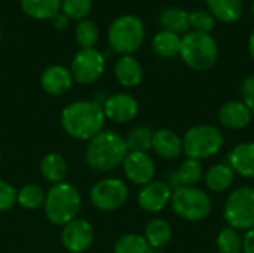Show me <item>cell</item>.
<instances>
[{
    "label": "cell",
    "mask_w": 254,
    "mask_h": 253,
    "mask_svg": "<svg viewBox=\"0 0 254 253\" xmlns=\"http://www.w3.org/2000/svg\"><path fill=\"white\" fill-rule=\"evenodd\" d=\"M60 122L67 136L89 142L104 130L106 116L97 100H77L63 109Z\"/></svg>",
    "instance_id": "1"
},
{
    "label": "cell",
    "mask_w": 254,
    "mask_h": 253,
    "mask_svg": "<svg viewBox=\"0 0 254 253\" xmlns=\"http://www.w3.org/2000/svg\"><path fill=\"white\" fill-rule=\"evenodd\" d=\"M128 152L125 137L113 130H103L88 142L85 161L91 170L107 173L122 166Z\"/></svg>",
    "instance_id": "2"
},
{
    "label": "cell",
    "mask_w": 254,
    "mask_h": 253,
    "mask_svg": "<svg viewBox=\"0 0 254 253\" xmlns=\"http://www.w3.org/2000/svg\"><path fill=\"white\" fill-rule=\"evenodd\" d=\"M43 210L46 219L51 224L64 227L65 224L76 219L82 210L80 191L68 182L52 185L46 191Z\"/></svg>",
    "instance_id": "3"
},
{
    "label": "cell",
    "mask_w": 254,
    "mask_h": 253,
    "mask_svg": "<svg viewBox=\"0 0 254 253\" xmlns=\"http://www.w3.org/2000/svg\"><path fill=\"white\" fill-rule=\"evenodd\" d=\"M180 58L195 72H207L219 60V45L208 33L189 31L182 36Z\"/></svg>",
    "instance_id": "4"
},
{
    "label": "cell",
    "mask_w": 254,
    "mask_h": 253,
    "mask_svg": "<svg viewBox=\"0 0 254 253\" xmlns=\"http://www.w3.org/2000/svg\"><path fill=\"white\" fill-rule=\"evenodd\" d=\"M183 140V154L186 158L192 160H207L217 155L223 145L225 136L216 125L199 124L190 127L182 137Z\"/></svg>",
    "instance_id": "5"
},
{
    "label": "cell",
    "mask_w": 254,
    "mask_h": 253,
    "mask_svg": "<svg viewBox=\"0 0 254 253\" xmlns=\"http://www.w3.org/2000/svg\"><path fill=\"white\" fill-rule=\"evenodd\" d=\"M170 206L174 215L186 222H201L210 216L213 209L208 192L198 186H179L173 189Z\"/></svg>",
    "instance_id": "6"
},
{
    "label": "cell",
    "mask_w": 254,
    "mask_h": 253,
    "mask_svg": "<svg viewBox=\"0 0 254 253\" xmlns=\"http://www.w3.org/2000/svg\"><path fill=\"white\" fill-rule=\"evenodd\" d=\"M110 48L121 55H132L144 40V24L135 15L118 16L109 27Z\"/></svg>",
    "instance_id": "7"
},
{
    "label": "cell",
    "mask_w": 254,
    "mask_h": 253,
    "mask_svg": "<svg viewBox=\"0 0 254 253\" xmlns=\"http://www.w3.org/2000/svg\"><path fill=\"white\" fill-rule=\"evenodd\" d=\"M223 219L237 231L254 228V188L243 185L229 192L223 206Z\"/></svg>",
    "instance_id": "8"
},
{
    "label": "cell",
    "mask_w": 254,
    "mask_h": 253,
    "mask_svg": "<svg viewBox=\"0 0 254 253\" xmlns=\"http://www.w3.org/2000/svg\"><path fill=\"white\" fill-rule=\"evenodd\" d=\"M129 195L128 185L119 177L98 180L89 191L91 204L101 212H113L122 207Z\"/></svg>",
    "instance_id": "9"
},
{
    "label": "cell",
    "mask_w": 254,
    "mask_h": 253,
    "mask_svg": "<svg viewBox=\"0 0 254 253\" xmlns=\"http://www.w3.org/2000/svg\"><path fill=\"white\" fill-rule=\"evenodd\" d=\"M106 69L104 55L95 48L80 49L71 60V76L77 84L91 85L97 82Z\"/></svg>",
    "instance_id": "10"
},
{
    "label": "cell",
    "mask_w": 254,
    "mask_h": 253,
    "mask_svg": "<svg viewBox=\"0 0 254 253\" xmlns=\"http://www.w3.org/2000/svg\"><path fill=\"white\" fill-rule=\"evenodd\" d=\"M94 237L95 234L92 225L80 218L65 224L61 230V243L64 249L70 253L86 252L91 248Z\"/></svg>",
    "instance_id": "11"
},
{
    "label": "cell",
    "mask_w": 254,
    "mask_h": 253,
    "mask_svg": "<svg viewBox=\"0 0 254 253\" xmlns=\"http://www.w3.org/2000/svg\"><path fill=\"white\" fill-rule=\"evenodd\" d=\"M125 177L138 186H144L155 179L156 166L147 152H128L122 163Z\"/></svg>",
    "instance_id": "12"
},
{
    "label": "cell",
    "mask_w": 254,
    "mask_h": 253,
    "mask_svg": "<svg viewBox=\"0 0 254 253\" xmlns=\"http://www.w3.org/2000/svg\"><path fill=\"white\" fill-rule=\"evenodd\" d=\"M138 101L134 95L128 92H116L109 95L103 101V110L106 119L115 124H127L137 118L138 115Z\"/></svg>",
    "instance_id": "13"
},
{
    "label": "cell",
    "mask_w": 254,
    "mask_h": 253,
    "mask_svg": "<svg viewBox=\"0 0 254 253\" xmlns=\"http://www.w3.org/2000/svg\"><path fill=\"white\" fill-rule=\"evenodd\" d=\"M173 189L167 182L152 180L150 183L141 186L137 195V203L140 209L147 213H159L167 206H170Z\"/></svg>",
    "instance_id": "14"
},
{
    "label": "cell",
    "mask_w": 254,
    "mask_h": 253,
    "mask_svg": "<svg viewBox=\"0 0 254 253\" xmlns=\"http://www.w3.org/2000/svg\"><path fill=\"white\" fill-rule=\"evenodd\" d=\"M217 119L228 130H244L250 125L253 113L241 100H228L217 110Z\"/></svg>",
    "instance_id": "15"
},
{
    "label": "cell",
    "mask_w": 254,
    "mask_h": 253,
    "mask_svg": "<svg viewBox=\"0 0 254 253\" xmlns=\"http://www.w3.org/2000/svg\"><path fill=\"white\" fill-rule=\"evenodd\" d=\"M73 76L70 69L55 64L48 67L40 78V85L43 91L49 95H64L73 86Z\"/></svg>",
    "instance_id": "16"
},
{
    "label": "cell",
    "mask_w": 254,
    "mask_h": 253,
    "mask_svg": "<svg viewBox=\"0 0 254 253\" xmlns=\"http://www.w3.org/2000/svg\"><path fill=\"white\" fill-rule=\"evenodd\" d=\"M152 151L162 160L174 161L183 154V140L176 131L170 128H161L153 134Z\"/></svg>",
    "instance_id": "17"
},
{
    "label": "cell",
    "mask_w": 254,
    "mask_h": 253,
    "mask_svg": "<svg viewBox=\"0 0 254 253\" xmlns=\"http://www.w3.org/2000/svg\"><path fill=\"white\" fill-rule=\"evenodd\" d=\"M228 164L235 174L246 179H254V142L238 143L228 154Z\"/></svg>",
    "instance_id": "18"
},
{
    "label": "cell",
    "mask_w": 254,
    "mask_h": 253,
    "mask_svg": "<svg viewBox=\"0 0 254 253\" xmlns=\"http://www.w3.org/2000/svg\"><path fill=\"white\" fill-rule=\"evenodd\" d=\"M202 179H204L202 163L198 160L186 158L176 171L170 173L167 183L171 186V189H176L179 186H196Z\"/></svg>",
    "instance_id": "19"
},
{
    "label": "cell",
    "mask_w": 254,
    "mask_h": 253,
    "mask_svg": "<svg viewBox=\"0 0 254 253\" xmlns=\"http://www.w3.org/2000/svg\"><path fill=\"white\" fill-rule=\"evenodd\" d=\"M115 78L125 88H135L143 81V67L132 55H122L115 63Z\"/></svg>",
    "instance_id": "20"
},
{
    "label": "cell",
    "mask_w": 254,
    "mask_h": 253,
    "mask_svg": "<svg viewBox=\"0 0 254 253\" xmlns=\"http://www.w3.org/2000/svg\"><path fill=\"white\" fill-rule=\"evenodd\" d=\"M235 171L228 163H217L204 173V183L211 192H226L235 182Z\"/></svg>",
    "instance_id": "21"
},
{
    "label": "cell",
    "mask_w": 254,
    "mask_h": 253,
    "mask_svg": "<svg viewBox=\"0 0 254 253\" xmlns=\"http://www.w3.org/2000/svg\"><path fill=\"white\" fill-rule=\"evenodd\" d=\"M158 25L161 27V30L171 31L179 36H185L186 33L190 31L189 12L177 6L165 7L158 15Z\"/></svg>",
    "instance_id": "22"
},
{
    "label": "cell",
    "mask_w": 254,
    "mask_h": 253,
    "mask_svg": "<svg viewBox=\"0 0 254 253\" xmlns=\"http://www.w3.org/2000/svg\"><path fill=\"white\" fill-rule=\"evenodd\" d=\"M208 12L216 18V21L232 24L243 18L244 1L243 0H204Z\"/></svg>",
    "instance_id": "23"
},
{
    "label": "cell",
    "mask_w": 254,
    "mask_h": 253,
    "mask_svg": "<svg viewBox=\"0 0 254 253\" xmlns=\"http://www.w3.org/2000/svg\"><path fill=\"white\" fill-rule=\"evenodd\" d=\"M40 173L43 179L52 185L65 182V177L68 174V166L65 158L58 152L46 154L40 161Z\"/></svg>",
    "instance_id": "24"
},
{
    "label": "cell",
    "mask_w": 254,
    "mask_h": 253,
    "mask_svg": "<svg viewBox=\"0 0 254 253\" xmlns=\"http://www.w3.org/2000/svg\"><path fill=\"white\" fill-rule=\"evenodd\" d=\"M143 237L146 239V242L149 243V246L152 249L161 251L171 242L173 228L168 221H165L162 218H155L147 222Z\"/></svg>",
    "instance_id": "25"
},
{
    "label": "cell",
    "mask_w": 254,
    "mask_h": 253,
    "mask_svg": "<svg viewBox=\"0 0 254 253\" xmlns=\"http://www.w3.org/2000/svg\"><path fill=\"white\" fill-rule=\"evenodd\" d=\"M21 9L36 19H54L61 9V0H19Z\"/></svg>",
    "instance_id": "26"
},
{
    "label": "cell",
    "mask_w": 254,
    "mask_h": 253,
    "mask_svg": "<svg viewBox=\"0 0 254 253\" xmlns=\"http://www.w3.org/2000/svg\"><path fill=\"white\" fill-rule=\"evenodd\" d=\"M182 36L161 30L152 39V49L161 58H173L180 54Z\"/></svg>",
    "instance_id": "27"
},
{
    "label": "cell",
    "mask_w": 254,
    "mask_h": 253,
    "mask_svg": "<svg viewBox=\"0 0 254 253\" xmlns=\"http://www.w3.org/2000/svg\"><path fill=\"white\" fill-rule=\"evenodd\" d=\"M155 130H152L147 125H138L129 130V133L125 137L127 146L129 152H147L152 149Z\"/></svg>",
    "instance_id": "28"
},
{
    "label": "cell",
    "mask_w": 254,
    "mask_h": 253,
    "mask_svg": "<svg viewBox=\"0 0 254 253\" xmlns=\"http://www.w3.org/2000/svg\"><path fill=\"white\" fill-rule=\"evenodd\" d=\"M45 198H46V191L40 185L28 183L22 186L21 189H18L16 204H19L22 209H27V210H36V209L43 207Z\"/></svg>",
    "instance_id": "29"
},
{
    "label": "cell",
    "mask_w": 254,
    "mask_h": 253,
    "mask_svg": "<svg viewBox=\"0 0 254 253\" xmlns=\"http://www.w3.org/2000/svg\"><path fill=\"white\" fill-rule=\"evenodd\" d=\"M216 246L219 253H243V236L240 231L225 227L216 237Z\"/></svg>",
    "instance_id": "30"
},
{
    "label": "cell",
    "mask_w": 254,
    "mask_h": 253,
    "mask_svg": "<svg viewBox=\"0 0 254 253\" xmlns=\"http://www.w3.org/2000/svg\"><path fill=\"white\" fill-rule=\"evenodd\" d=\"M113 253H152V248L140 234H125L115 242Z\"/></svg>",
    "instance_id": "31"
},
{
    "label": "cell",
    "mask_w": 254,
    "mask_h": 253,
    "mask_svg": "<svg viewBox=\"0 0 254 253\" xmlns=\"http://www.w3.org/2000/svg\"><path fill=\"white\" fill-rule=\"evenodd\" d=\"M74 36H76L77 43L82 46V49L83 48H94L95 43L98 42L100 31H98V27L94 21L80 19L79 24L76 25Z\"/></svg>",
    "instance_id": "32"
},
{
    "label": "cell",
    "mask_w": 254,
    "mask_h": 253,
    "mask_svg": "<svg viewBox=\"0 0 254 253\" xmlns=\"http://www.w3.org/2000/svg\"><path fill=\"white\" fill-rule=\"evenodd\" d=\"M216 18L205 9H196L189 12V25L190 31L196 33H211L216 27Z\"/></svg>",
    "instance_id": "33"
},
{
    "label": "cell",
    "mask_w": 254,
    "mask_h": 253,
    "mask_svg": "<svg viewBox=\"0 0 254 253\" xmlns=\"http://www.w3.org/2000/svg\"><path fill=\"white\" fill-rule=\"evenodd\" d=\"M92 0H63L61 10L65 18L70 19H85L91 12Z\"/></svg>",
    "instance_id": "34"
},
{
    "label": "cell",
    "mask_w": 254,
    "mask_h": 253,
    "mask_svg": "<svg viewBox=\"0 0 254 253\" xmlns=\"http://www.w3.org/2000/svg\"><path fill=\"white\" fill-rule=\"evenodd\" d=\"M16 195L18 189L12 183L0 179V212L12 210L16 204Z\"/></svg>",
    "instance_id": "35"
},
{
    "label": "cell",
    "mask_w": 254,
    "mask_h": 253,
    "mask_svg": "<svg viewBox=\"0 0 254 253\" xmlns=\"http://www.w3.org/2000/svg\"><path fill=\"white\" fill-rule=\"evenodd\" d=\"M241 101L250 109L254 116V73L246 76L241 82Z\"/></svg>",
    "instance_id": "36"
},
{
    "label": "cell",
    "mask_w": 254,
    "mask_h": 253,
    "mask_svg": "<svg viewBox=\"0 0 254 253\" xmlns=\"http://www.w3.org/2000/svg\"><path fill=\"white\" fill-rule=\"evenodd\" d=\"M243 253H254V228L246 231L243 236Z\"/></svg>",
    "instance_id": "37"
},
{
    "label": "cell",
    "mask_w": 254,
    "mask_h": 253,
    "mask_svg": "<svg viewBox=\"0 0 254 253\" xmlns=\"http://www.w3.org/2000/svg\"><path fill=\"white\" fill-rule=\"evenodd\" d=\"M54 21H55V27L57 28H64L67 25V18L64 15H57L54 18Z\"/></svg>",
    "instance_id": "38"
},
{
    "label": "cell",
    "mask_w": 254,
    "mask_h": 253,
    "mask_svg": "<svg viewBox=\"0 0 254 253\" xmlns=\"http://www.w3.org/2000/svg\"><path fill=\"white\" fill-rule=\"evenodd\" d=\"M247 46H249V54L252 57V60L254 61V30L250 33L249 36V42H247Z\"/></svg>",
    "instance_id": "39"
},
{
    "label": "cell",
    "mask_w": 254,
    "mask_h": 253,
    "mask_svg": "<svg viewBox=\"0 0 254 253\" xmlns=\"http://www.w3.org/2000/svg\"><path fill=\"white\" fill-rule=\"evenodd\" d=\"M252 15H253V19H254V0H253V3H252Z\"/></svg>",
    "instance_id": "40"
},
{
    "label": "cell",
    "mask_w": 254,
    "mask_h": 253,
    "mask_svg": "<svg viewBox=\"0 0 254 253\" xmlns=\"http://www.w3.org/2000/svg\"><path fill=\"white\" fill-rule=\"evenodd\" d=\"M0 42H1V28H0Z\"/></svg>",
    "instance_id": "41"
},
{
    "label": "cell",
    "mask_w": 254,
    "mask_h": 253,
    "mask_svg": "<svg viewBox=\"0 0 254 253\" xmlns=\"http://www.w3.org/2000/svg\"><path fill=\"white\" fill-rule=\"evenodd\" d=\"M0 164H1V151H0Z\"/></svg>",
    "instance_id": "42"
}]
</instances>
